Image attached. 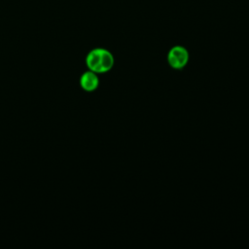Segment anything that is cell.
<instances>
[{"mask_svg": "<svg viewBox=\"0 0 249 249\" xmlns=\"http://www.w3.org/2000/svg\"><path fill=\"white\" fill-rule=\"evenodd\" d=\"M86 63L90 71L95 73H105L112 69L114 65L113 54L102 48L91 50L86 58Z\"/></svg>", "mask_w": 249, "mask_h": 249, "instance_id": "cell-1", "label": "cell"}, {"mask_svg": "<svg viewBox=\"0 0 249 249\" xmlns=\"http://www.w3.org/2000/svg\"><path fill=\"white\" fill-rule=\"evenodd\" d=\"M81 87L87 91H92L97 89L99 85V80L95 72L87 71L85 72L80 79Z\"/></svg>", "mask_w": 249, "mask_h": 249, "instance_id": "cell-3", "label": "cell"}, {"mask_svg": "<svg viewBox=\"0 0 249 249\" xmlns=\"http://www.w3.org/2000/svg\"><path fill=\"white\" fill-rule=\"evenodd\" d=\"M168 64L174 69H182L189 61V53L182 46L172 47L167 53Z\"/></svg>", "mask_w": 249, "mask_h": 249, "instance_id": "cell-2", "label": "cell"}]
</instances>
